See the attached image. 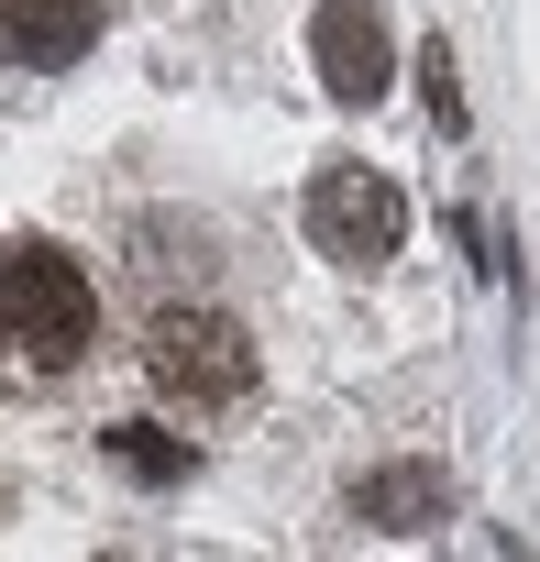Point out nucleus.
<instances>
[{
	"mask_svg": "<svg viewBox=\"0 0 540 562\" xmlns=\"http://www.w3.org/2000/svg\"><path fill=\"white\" fill-rule=\"evenodd\" d=\"M0 321H12V342H23L34 364H78V342H89L100 299H89V276H78L67 254L12 243V254H0Z\"/></svg>",
	"mask_w": 540,
	"mask_h": 562,
	"instance_id": "obj_1",
	"label": "nucleus"
},
{
	"mask_svg": "<svg viewBox=\"0 0 540 562\" xmlns=\"http://www.w3.org/2000/svg\"><path fill=\"white\" fill-rule=\"evenodd\" d=\"M111 463H122L133 485H177V474H188V441H166V430H111Z\"/></svg>",
	"mask_w": 540,
	"mask_h": 562,
	"instance_id": "obj_7",
	"label": "nucleus"
},
{
	"mask_svg": "<svg viewBox=\"0 0 540 562\" xmlns=\"http://www.w3.org/2000/svg\"><path fill=\"white\" fill-rule=\"evenodd\" d=\"M0 342H12V321H0Z\"/></svg>",
	"mask_w": 540,
	"mask_h": 562,
	"instance_id": "obj_9",
	"label": "nucleus"
},
{
	"mask_svg": "<svg viewBox=\"0 0 540 562\" xmlns=\"http://www.w3.org/2000/svg\"><path fill=\"white\" fill-rule=\"evenodd\" d=\"M310 243H320L331 265H386V254L408 243V199H397L375 166H320V188H310Z\"/></svg>",
	"mask_w": 540,
	"mask_h": 562,
	"instance_id": "obj_3",
	"label": "nucleus"
},
{
	"mask_svg": "<svg viewBox=\"0 0 540 562\" xmlns=\"http://www.w3.org/2000/svg\"><path fill=\"white\" fill-rule=\"evenodd\" d=\"M419 100H430V122H441V133H463V67H452V34H430V45H419Z\"/></svg>",
	"mask_w": 540,
	"mask_h": 562,
	"instance_id": "obj_8",
	"label": "nucleus"
},
{
	"mask_svg": "<svg viewBox=\"0 0 540 562\" xmlns=\"http://www.w3.org/2000/svg\"><path fill=\"white\" fill-rule=\"evenodd\" d=\"M144 364H155V386H166V397H188V408L254 397V331H243V321H221V310H155Z\"/></svg>",
	"mask_w": 540,
	"mask_h": 562,
	"instance_id": "obj_2",
	"label": "nucleus"
},
{
	"mask_svg": "<svg viewBox=\"0 0 540 562\" xmlns=\"http://www.w3.org/2000/svg\"><path fill=\"white\" fill-rule=\"evenodd\" d=\"M89 45H100V0H0V56H12V67L56 78Z\"/></svg>",
	"mask_w": 540,
	"mask_h": 562,
	"instance_id": "obj_5",
	"label": "nucleus"
},
{
	"mask_svg": "<svg viewBox=\"0 0 540 562\" xmlns=\"http://www.w3.org/2000/svg\"><path fill=\"white\" fill-rule=\"evenodd\" d=\"M463 496H452V474L441 463H375L364 485H353V518L364 529H386V540H419V529H441Z\"/></svg>",
	"mask_w": 540,
	"mask_h": 562,
	"instance_id": "obj_6",
	"label": "nucleus"
},
{
	"mask_svg": "<svg viewBox=\"0 0 540 562\" xmlns=\"http://www.w3.org/2000/svg\"><path fill=\"white\" fill-rule=\"evenodd\" d=\"M310 67L342 111H375L386 78H397V45H386V12L375 0H320V23H310Z\"/></svg>",
	"mask_w": 540,
	"mask_h": 562,
	"instance_id": "obj_4",
	"label": "nucleus"
}]
</instances>
